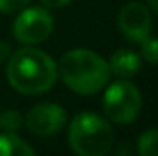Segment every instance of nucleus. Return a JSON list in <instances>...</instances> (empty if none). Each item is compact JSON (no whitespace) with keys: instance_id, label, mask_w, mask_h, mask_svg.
Segmentation results:
<instances>
[{"instance_id":"f257e3e1","label":"nucleus","mask_w":158,"mask_h":156,"mask_svg":"<svg viewBox=\"0 0 158 156\" xmlns=\"http://www.w3.org/2000/svg\"><path fill=\"white\" fill-rule=\"evenodd\" d=\"M9 84L26 96H39L53 88L57 81L55 61L39 48L26 46L9 55L6 68Z\"/></svg>"},{"instance_id":"f03ea898","label":"nucleus","mask_w":158,"mask_h":156,"mask_svg":"<svg viewBox=\"0 0 158 156\" xmlns=\"http://www.w3.org/2000/svg\"><path fill=\"white\" fill-rule=\"evenodd\" d=\"M57 76L72 92L90 96L103 90L112 74L109 61L99 53L86 48H74L61 57L57 64Z\"/></svg>"},{"instance_id":"7ed1b4c3","label":"nucleus","mask_w":158,"mask_h":156,"mask_svg":"<svg viewBox=\"0 0 158 156\" xmlns=\"http://www.w3.org/2000/svg\"><path fill=\"white\" fill-rule=\"evenodd\" d=\"M114 132L109 119L96 112L74 116L68 127V143L79 156H105L112 149Z\"/></svg>"},{"instance_id":"20e7f679","label":"nucleus","mask_w":158,"mask_h":156,"mask_svg":"<svg viewBox=\"0 0 158 156\" xmlns=\"http://www.w3.org/2000/svg\"><path fill=\"white\" fill-rule=\"evenodd\" d=\"M142 110V92L131 81L119 79L105 86L103 112L112 123H132Z\"/></svg>"},{"instance_id":"39448f33","label":"nucleus","mask_w":158,"mask_h":156,"mask_svg":"<svg viewBox=\"0 0 158 156\" xmlns=\"http://www.w3.org/2000/svg\"><path fill=\"white\" fill-rule=\"evenodd\" d=\"M53 31V17L48 9L31 6L22 7L13 22V37L26 44L35 46L48 39Z\"/></svg>"},{"instance_id":"423d86ee","label":"nucleus","mask_w":158,"mask_h":156,"mask_svg":"<svg viewBox=\"0 0 158 156\" xmlns=\"http://www.w3.org/2000/svg\"><path fill=\"white\" fill-rule=\"evenodd\" d=\"M26 127L31 134L37 136H53L66 123V110L57 103H39L30 109L24 117Z\"/></svg>"},{"instance_id":"0eeeda50","label":"nucleus","mask_w":158,"mask_h":156,"mask_svg":"<svg viewBox=\"0 0 158 156\" xmlns=\"http://www.w3.org/2000/svg\"><path fill=\"white\" fill-rule=\"evenodd\" d=\"M151 11L140 2H127L118 13V30L131 40L142 42L151 33Z\"/></svg>"},{"instance_id":"6e6552de","label":"nucleus","mask_w":158,"mask_h":156,"mask_svg":"<svg viewBox=\"0 0 158 156\" xmlns=\"http://www.w3.org/2000/svg\"><path fill=\"white\" fill-rule=\"evenodd\" d=\"M110 66V74H114L119 79H129L132 76H136L142 68V57L134 51V50H127L121 48L116 50L109 61Z\"/></svg>"},{"instance_id":"1a4fd4ad","label":"nucleus","mask_w":158,"mask_h":156,"mask_svg":"<svg viewBox=\"0 0 158 156\" xmlns=\"http://www.w3.org/2000/svg\"><path fill=\"white\" fill-rule=\"evenodd\" d=\"M35 149L15 132H0V156H31Z\"/></svg>"},{"instance_id":"9d476101","label":"nucleus","mask_w":158,"mask_h":156,"mask_svg":"<svg viewBox=\"0 0 158 156\" xmlns=\"http://www.w3.org/2000/svg\"><path fill=\"white\" fill-rule=\"evenodd\" d=\"M136 147L142 156H158V129H149L142 132Z\"/></svg>"},{"instance_id":"9b49d317","label":"nucleus","mask_w":158,"mask_h":156,"mask_svg":"<svg viewBox=\"0 0 158 156\" xmlns=\"http://www.w3.org/2000/svg\"><path fill=\"white\" fill-rule=\"evenodd\" d=\"M22 116L19 110L15 109H9L6 112H2L0 117V130H6V132H17L20 127H22Z\"/></svg>"},{"instance_id":"f8f14e48","label":"nucleus","mask_w":158,"mask_h":156,"mask_svg":"<svg viewBox=\"0 0 158 156\" xmlns=\"http://www.w3.org/2000/svg\"><path fill=\"white\" fill-rule=\"evenodd\" d=\"M142 51L140 57L145 59L149 64H158V39L155 37H145L142 42H138Z\"/></svg>"},{"instance_id":"ddd939ff","label":"nucleus","mask_w":158,"mask_h":156,"mask_svg":"<svg viewBox=\"0 0 158 156\" xmlns=\"http://www.w3.org/2000/svg\"><path fill=\"white\" fill-rule=\"evenodd\" d=\"M28 4H30V0H0V13H4V15L19 13Z\"/></svg>"},{"instance_id":"4468645a","label":"nucleus","mask_w":158,"mask_h":156,"mask_svg":"<svg viewBox=\"0 0 158 156\" xmlns=\"http://www.w3.org/2000/svg\"><path fill=\"white\" fill-rule=\"evenodd\" d=\"M46 7H52V9H57V7H63L66 4H70L72 0H40Z\"/></svg>"},{"instance_id":"2eb2a0df","label":"nucleus","mask_w":158,"mask_h":156,"mask_svg":"<svg viewBox=\"0 0 158 156\" xmlns=\"http://www.w3.org/2000/svg\"><path fill=\"white\" fill-rule=\"evenodd\" d=\"M9 55H11V48H9V44H6V42H0V61L7 59Z\"/></svg>"},{"instance_id":"dca6fc26","label":"nucleus","mask_w":158,"mask_h":156,"mask_svg":"<svg viewBox=\"0 0 158 156\" xmlns=\"http://www.w3.org/2000/svg\"><path fill=\"white\" fill-rule=\"evenodd\" d=\"M147 4H149V7H153L158 13V0H147Z\"/></svg>"},{"instance_id":"f3484780","label":"nucleus","mask_w":158,"mask_h":156,"mask_svg":"<svg viewBox=\"0 0 158 156\" xmlns=\"http://www.w3.org/2000/svg\"><path fill=\"white\" fill-rule=\"evenodd\" d=\"M0 117H2V112H0Z\"/></svg>"}]
</instances>
